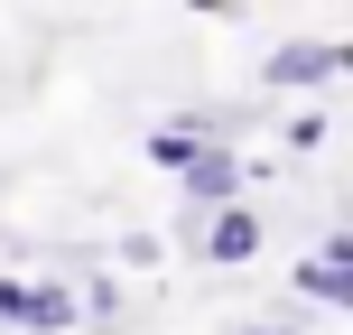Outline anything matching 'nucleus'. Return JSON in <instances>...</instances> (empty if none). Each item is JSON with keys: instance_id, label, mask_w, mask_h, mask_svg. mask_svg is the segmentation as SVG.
Here are the masks:
<instances>
[{"instance_id": "obj_1", "label": "nucleus", "mask_w": 353, "mask_h": 335, "mask_svg": "<svg viewBox=\"0 0 353 335\" xmlns=\"http://www.w3.org/2000/svg\"><path fill=\"white\" fill-rule=\"evenodd\" d=\"M344 66H353L344 37H288V47H270L261 84L270 93H325V84H344Z\"/></svg>"}, {"instance_id": "obj_2", "label": "nucleus", "mask_w": 353, "mask_h": 335, "mask_svg": "<svg viewBox=\"0 0 353 335\" xmlns=\"http://www.w3.org/2000/svg\"><path fill=\"white\" fill-rule=\"evenodd\" d=\"M0 326H19V335H65V326H74V289H65V280H19V270H0Z\"/></svg>"}, {"instance_id": "obj_3", "label": "nucleus", "mask_w": 353, "mask_h": 335, "mask_svg": "<svg viewBox=\"0 0 353 335\" xmlns=\"http://www.w3.org/2000/svg\"><path fill=\"white\" fill-rule=\"evenodd\" d=\"M176 195H186L195 214H214V205H242V159H232L223 140H214V149H195V159L176 168Z\"/></svg>"}, {"instance_id": "obj_4", "label": "nucleus", "mask_w": 353, "mask_h": 335, "mask_svg": "<svg viewBox=\"0 0 353 335\" xmlns=\"http://www.w3.org/2000/svg\"><path fill=\"white\" fill-rule=\"evenodd\" d=\"M205 261H214V270L261 261V214H251V205H214V214H205Z\"/></svg>"}, {"instance_id": "obj_5", "label": "nucleus", "mask_w": 353, "mask_h": 335, "mask_svg": "<svg viewBox=\"0 0 353 335\" xmlns=\"http://www.w3.org/2000/svg\"><path fill=\"white\" fill-rule=\"evenodd\" d=\"M288 289H298V298H316V307H353V270L325 261V251H307V261L288 270Z\"/></svg>"}, {"instance_id": "obj_6", "label": "nucleus", "mask_w": 353, "mask_h": 335, "mask_svg": "<svg viewBox=\"0 0 353 335\" xmlns=\"http://www.w3.org/2000/svg\"><path fill=\"white\" fill-rule=\"evenodd\" d=\"M325 131H335V112H288L279 140H288V149H325Z\"/></svg>"}, {"instance_id": "obj_7", "label": "nucleus", "mask_w": 353, "mask_h": 335, "mask_svg": "<svg viewBox=\"0 0 353 335\" xmlns=\"http://www.w3.org/2000/svg\"><path fill=\"white\" fill-rule=\"evenodd\" d=\"M242 335H298V326H279V317H261V326H242Z\"/></svg>"}, {"instance_id": "obj_8", "label": "nucleus", "mask_w": 353, "mask_h": 335, "mask_svg": "<svg viewBox=\"0 0 353 335\" xmlns=\"http://www.w3.org/2000/svg\"><path fill=\"white\" fill-rule=\"evenodd\" d=\"M186 10H232V0H186Z\"/></svg>"}]
</instances>
